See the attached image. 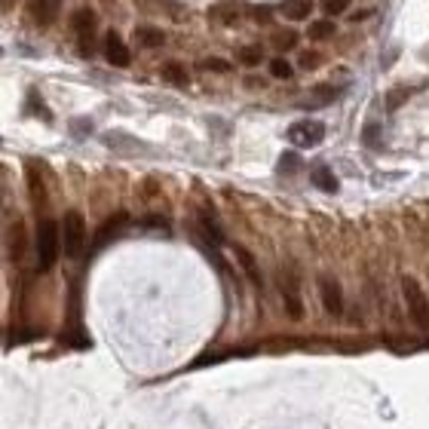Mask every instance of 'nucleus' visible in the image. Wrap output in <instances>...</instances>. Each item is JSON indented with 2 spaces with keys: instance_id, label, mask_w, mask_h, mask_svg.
Returning a JSON list of instances; mask_svg holds the SVG:
<instances>
[{
  "instance_id": "nucleus-11",
  "label": "nucleus",
  "mask_w": 429,
  "mask_h": 429,
  "mask_svg": "<svg viewBox=\"0 0 429 429\" xmlns=\"http://www.w3.org/2000/svg\"><path fill=\"white\" fill-rule=\"evenodd\" d=\"M310 12H313L310 0H285V3H282V16L291 19V21H304Z\"/></svg>"
},
{
  "instance_id": "nucleus-24",
  "label": "nucleus",
  "mask_w": 429,
  "mask_h": 429,
  "mask_svg": "<svg viewBox=\"0 0 429 429\" xmlns=\"http://www.w3.org/2000/svg\"><path fill=\"white\" fill-rule=\"evenodd\" d=\"M203 68L206 71H218V74H227V71H230V62H224V59H203Z\"/></svg>"
},
{
  "instance_id": "nucleus-22",
  "label": "nucleus",
  "mask_w": 429,
  "mask_h": 429,
  "mask_svg": "<svg viewBox=\"0 0 429 429\" xmlns=\"http://www.w3.org/2000/svg\"><path fill=\"white\" fill-rule=\"evenodd\" d=\"M298 166H300V160L295 154H282V160H279V172H282V175H291Z\"/></svg>"
},
{
  "instance_id": "nucleus-9",
  "label": "nucleus",
  "mask_w": 429,
  "mask_h": 429,
  "mask_svg": "<svg viewBox=\"0 0 429 429\" xmlns=\"http://www.w3.org/2000/svg\"><path fill=\"white\" fill-rule=\"evenodd\" d=\"M126 214L123 212H117V214H111V218H107L104 221V224H102V230H98L95 233V246H92V248H95V252H98V248H104L107 246V242H111V239H117V236L120 233H123V227H126Z\"/></svg>"
},
{
  "instance_id": "nucleus-5",
  "label": "nucleus",
  "mask_w": 429,
  "mask_h": 429,
  "mask_svg": "<svg viewBox=\"0 0 429 429\" xmlns=\"http://www.w3.org/2000/svg\"><path fill=\"white\" fill-rule=\"evenodd\" d=\"M71 25H74V34H77V40H80V53L89 59V55L95 53V16H92L89 10H77Z\"/></svg>"
},
{
  "instance_id": "nucleus-13",
  "label": "nucleus",
  "mask_w": 429,
  "mask_h": 429,
  "mask_svg": "<svg viewBox=\"0 0 429 429\" xmlns=\"http://www.w3.org/2000/svg\"><path fill=\"white\" fill-rule=\"evenodd\" d=\"M313 184H316L319 190H325V193H338V178H334V172L331 169H325V166H319L316 172H313Z\"/></svg>"
},
{
  "instance_id": "nucleus-16",
  "label": "nucleus",
  "mask_w": 429,
  "mask_h": 429,
  "mask_svg": "<svg viewBox=\"0 0 429 429\" xmlns=\"http://www.w3.org/2000/svg\"><path fill=\"white\" fill-rule=\"evenodd\" d=\"M163 77L175 86H188V71H184V64H178V62L163 64Z\"/></svg>"
},
{
  "instance_id": "nucleus-1",
  "label": "nucleus",
  "mask_w": 429,
  "mask_h": 429,
  "mask_svg": "<svg viewBox=\"0 0 429 429\" xmlns=\"http://www.w3.org/2000/svg\"><path fill=\"white\" fill-rule=\"evenodd\" d=\"M62 252V227L53 218H40L37 224V267L53 270V264L59 261Z\"/></svg>"
},
{
  "instance_id": "nucleus-8",
  "label": "nucleus",
  "mask_w": 429,
  "mask_h": 429,
  "mask_svg": "<svg viewBox=\"0 0 429 429\" xmlns=\"http://www.w3.org/2000/svg\"><path fill=\"white\" fill-rule=\"evenodd\" d=\"M104 59L111 62L113 68H126L129 59H132V55H129V46L123 43V37H120L117 31L104 34Z\"/></svg>"
},
{
  "instance_id": "nucleus-19",
  "label": "nucleus",
  "mask_w": 429,
  "mask_h": 429,
  "mask_svg": "<svg viewBox=\"0 0 429 429\" xmlns=\"http://www.w3.org/2000/svg\"><path fill=\"white\" fill-rule=\"evenodd\" d=\"M273 46L279 49V53H289V49L298 46V34L295 31H279L273 37Z\"/></svg>"
},
{
  "instance_id": "nucleus-17",
  "label": "nucleus",
  "mask_w": 429,
  "mask_h": 429,
  "mask_svg": "<svg viewBox=\"0 0 429 429\" xmlns=\"http://www.w3.org/2000/svg\"><path fill=\"white\" fill-rule=\"evenodd\" d=\"M135 40L141 43V46H163V31H156V28H138L135 31Z\"/></svg>"
},
{
  "instance_id": "nucleus-12",
  "label": "nucleus",
  "mask_w": 429,
  "mask_h": 429,
  "mask_svg": "<svg viewBox=\"0 0 429 429\" xmlns=\"http://www.w3.org/2000/svg\"><path fill=\"white\" fill-rule=\"evenodd\" d=\"M236 261H239V267L246 270V276L252 279V282L261 289V270H257V261H255V255L252 252H246V248H239L236 246Z\"/></svg>"
},
{
  "instance_id": "nucleus-15",
  "label": "nucleus",
  "mask_w": 429,
  "mask_h": 429,
  "mask_svg": "<svg viewBox=\"0 0 429 429\" xmlns=\"http://www.w3.org/2000/svg\"><path fill=\"white\" fill-rule=\"evenodd\" d=\"M212 19L230 28V25H236V21H239V10H236L233 3H221V6H214V10H212Z\"/></svg>"
},
{
  "instance_id": "nucleus-14",
  "label": "nucleus",
  "mask_w": 429,
  "mask_h": 429,
  "mask_svg": "<svg viewBox=\"0 0 429 429\" xmlns=\"http://www.w3.org/2000/svg\"><path fill=\"white\" fill-rule=\"evenodd\" d=\"M10 255H12V261H21V255H25V224H12V230H10Z\"/></svg>"
},
{
  "instance_id": "nucleus-4",
  "label": "nucleus",
  "mask_w": 429,
  "mask_h": 429,
  "mask_svg": "<svg viewBox=\"0 0 429 429\" xmlns=\"http://www.w3.org/2000/svg\"><path fill=\"white\" fill-rule=\"evenodd\" d=\"M62 252L68 257H83L86 252V221L74 209L62 218Z\"/></svg>"
},
{
  "instance_id": "nucleus-26",
  "label": "nucleus",
  "mask_w": 429,
  "mask_h": 429,
  "mask_svg": "<svg viewBox=\"0 0 429 429\" xmlns=\"http://www.w3.org/2000/svg\"><path fill=\"white\" fill-rule=\"evenodd\" d=\"M316 64H319V55H313V53L300 55V68H316Z\"/></svg>"
},
{
  "instance_id": "nucleus-2",
  "label": "nucleus",
  "mask_w": 429,
  "mask_h": 429,
  "mask_svg": "<svg viewBox=\"0 0 429 429\" xmlns=\"http://www.w3.org/2000/svg\"><path fill=\"white\" fill-rule=\"evenodd\" d=\"M276 285H279V295H282V307L289 313V319H304V298H300V279L298 270L291 264H285L282 270L276 273Z\"/></svg>"
},
{
  "instance_id": "nucleus-6",
  "label": "nucleus",
  "mask_w": 429,
  "mask_h": 429,
  "mask_svg": "<svg viewBox=\"0 0 429 429\" xmlns=\"http://www.w3.org/2000/svg\"><path fill=\"white\" fill-rule=\"evenodd\" d=\"M322 138H325V126L319 120H300L289 129V141L295 147H316L322 145Z\"/></svg>"
},
{
  "instance_id": "nucleus-3",
  "label": "nucleus",
  "mask_w": 429,
  "mask_h": 429,
  "mask_svg": "<svg viewBox=\"0 0 429 429\" xmlns=\"http://www.w3.org/2000/svg\"><path fill=\"white\" fill-rule=\"evenodd\" d=\"M402 298H405V307H408V316L417 328H429V298L423 291V285L417 282L414 276H402Z\"/></svg>"
},
{
  "instance_id": "nucleus-25",
  "label": "nucleus",
  "mask_w": 429,
  "mask_h": 429,
  "mask_svg": "<svg viewBox=\"0 0 429 429\" xmlns=\"http://www.w3.org/2000/svg\"><path fill=\"white\" fill-rule=\"evenodd\" d=\"M31 193H34V203H43V188H40V178L37 175H34V172H31Z\"/></svg>"
},
{
  "instance_id": "nucleus-10",
  "label": "nucleus",
  "mask_w": 429,
  "mask_h": 429,
  "mask_svg": "<svg viewBox=\"0 0 429 429\" xmlns=\"http://www.w3.org/2000/svg\"><path fill=\"white\" fill-rule=\"evenodd\" d=\"M28 12L40 28H46L53 25L55 12H59V0H28Z\"/></svg>"
},
{
  "instance_id": "nucleus-20",
  "label": "nucleus",
  "mask_w": 429,
  "mask_h": 429,
  "mask_svg": "<svg viewBox=\"0 0 429 429\" xmlns=\"http://www.w3.org/2000/svg\"><path fill=\"white\" fill-rule=\"evenodd\" d=\"M239 62H242V64H248V68L261 64V62H264L261 46H242V49H239Z\"/></svg>"
},
{
  "instance_id": "nucleus-7",
  "label": "nucleus",
  "mask_w": 429,
  "mask_h": 429,
  "mask_svg": "<svg viewBox=\"0 0 429 429\" xmlns=\"http://www.w3.org/2000/svg\"><path fill=\"white\" fill-rule=\"evenodd\" d=\"M319 298H322V307H325L328 316H340L343 313V291H340V282L334 276H319Z\"/></svg>"
},
{
  "instance_id": "nucleus-23",
  "label": "nucleus",
  "mask_w": 429,
  "mask_h": 429,
  "mask_svg": "<svg viewBox=\"0 0 429 429\" xmlns=\"http://www.w3.org/2000/svg\"><path fill=\"white\" fill-rule=\"evenodd\" d=\"M322 10L328 16H340V12H347V0H322Z\"/></svg>"
},
{
  "instance_id": "nucleus-21",
  "label": "nucleus",
  "mask_w": 429,
  "mask_h": 429,
  "mask_svg": "<svg viewBox=\"0 0 429 429\" xmlns=\"http://www.w3.org/2000/svg\"><path fill=\"white\" fill-rule=\"evenodd\" d=\"M270 74H273L276 80H289L295 71H291V64L285 62V59H273V62H270Z\"/></svg>"
},
{
  "instance_id": "nucleus-27",
  "label": "nucleus",
  "mask_w": 429,
  "mask_h": 429,
  "mask_svg": "<svg viewBox=\"0 0 429 429\" xmlns=\"http://www.w3.org/2000/svg\"><path fill=\"white\" fill-rule=\"evenodd\" d=\"M0 53H3V49H0Z\"/></svg>"
},
{
  "instance_id": "nucleus-18",
  "label": "nucleus",
  "mask_w": 429,
  "mask_h": 429,
  "mask_svg": "<svg viewBox=\"0 0 429 429\" xmlns=\"http://www.w3.org/2000/svg\"><path fill=\"white\" fill-rule=\"evenodd\" d=\"M334 34V21L331 19H319V21H313L310 25V37L313 40H328Z\"/></svg>"
}]
</instances>
